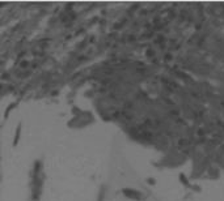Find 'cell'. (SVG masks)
I'll use <instances>...</instances> for the list:
<instances>
[{"label": "cell", "mask_w": 224, "mask_h": 201, "mask_svg": "<svg viewBox=\"0 0 224 201\" xmlns=\"http://www.w3.org/2000/svg\"><path fill=\"white\" fill-rule=\"evenodd\" d=\"M180 178H181V183H182V184H185V185H189V180L186 179V176H185L183 174H181V175H180Z\"/></svg>", "instance_id": "6da1fadb"}]
</instances>
